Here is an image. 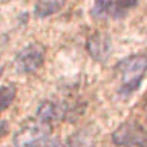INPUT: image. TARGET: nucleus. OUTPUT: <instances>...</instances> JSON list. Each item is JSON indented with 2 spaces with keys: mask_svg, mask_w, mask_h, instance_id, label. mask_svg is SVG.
<instances>
[{
  "mask_svg": "<svg viewBox=\"0 0 147 147\" xmlns=\"http://www.w3.org/2000/svg\"><path fill=\"white\" fill-rule=\"evenodd\" d=\"M146 72H147L146 54H133L119 60L115 66V74L119 77V87H118L119 96L127 98L135 90L140 89Z\"/></svg>",
  "mask_w": 147,
  "mask_h": 147,
  "instance_id": "f257e3e1",
  "label": "nucleus"
},
{
  "mask_svg": "<svg viewBox=\"0 0 147 147\" xmlns=\"http://www.w3.org/2000/svg\"><path fill=\"white\" fill-rule=\"evenodd\" d=\"M112 142L123 147H146L147 146V130L140 123L129 121L123 123L113 130Z\"/></svg>",
  "mask_w": 147,
  "mask_h": 147,
  "instance_id": "f03ea898",
  "label": "nucleus"
},
{
  "mask_svg": "<svg viewBox=\"0 0 147 147\" xmlns=\"http://www.w3.org/2000/svg\"><path fill=\"white\" fill-rule=\"evenodd\" d=\"M45 61V48L40 43H29L16 55L14 66L18 74H32Z\"/></svg>",
  "mask_w": 147,
  "mask_h": 147,
  "instance_id": "7ed1b4c3",
  "label": "nucleus"
},
{
  "mask_svg": "<svg viewBox=\"0 0 147 147\" xmlns=\"http://www.w3.org/2000/svg\"><path fill=\"white\" fill-rule=\"evenodd\" d=\"M86 49L95 61L104 63L112 54V40L103 32H95L86 41Z\"/></svg>",
  "mask_w": 147,
  "mask_h": 147,
  "instance_id": "20e7f679",
  "label": "nucleus"
},
{
  "mask_svg": "<svg viewBox=\"0 0 147 147\" xmlns=\"http://www.w3.org/2000/svg\"><path fill=\"white\" fill-rule=\"evenodd\" d=\"M66 0H37L34 5V16L37 18H46L57 14L64 6Z\"/></svg>",
  "mask_w": 147,
  "mask_h": 147,
  "instance_id": "39448f33",
  "label": "nucleus"
},
{
  "mask_svg": "<svg viewBox=\"0 0 147 147\" xmlns=\"http://www.w3.org/2000/svg\"><path fill=\"white\" fill-rule=\"evenodd\" d=\"M95 141V133L90 132V127L81 129L75 133H72V136L69 138L67 146L69 147H92Z\"/></svg>",
  "mask_w": 147,
  "mask_h": 147,
  "instance_id": "423d86ee",
  "label": "nucleus"
},
{
  "mask_svg": "<svg viewBox=\"0 0 147 147\" xmlns=\"http://www.w3.org/2000/svg\"><path fill=\"white\" fill-rule=\"evenodd\" d=\"M92 17L94 18H107L115 14V0H95L92 6Z\"/></svg>",
  "mask_w": 147,
  "mask_h": 147,
  "instance_id": "0eeeda50",
  "label": "nucleus"
},
{
  "mask_svg": "<svg viewBox=\"0 0 147 147\" xmlns=\"http://www.w3.org/2000/svg\"><path fill=\"white\" fill-rule=\"evenodd\" d=\"M16 95H17L16 86H11V84L0 86V113H3L14 103Z\"/></svg>",
  "mask_w": 147,
  "mask_h": 147,
  "instance_id": "6e6552de",
  "label": "nucleus"
},
{
  "mask_svg": "<svg viewBox=\"0 0 147 147\" xmlns=\"http://www.w3.org/2000/svg\"><path fill=\"white\" fill-rule=\"evenodd\" d=\"M138 0H115V14L113 17H121L126 11L136 6Z\"/></svg>",
  "mask_w": 147,
  "mask_h": 147,
  "instance_id": "1a4fd4ad",
  "label": "nucleus"
},
{
  "mask_svg": "<svg viewBox=\"0 0 147 147\" xmlns=\"http://www.w3.org/2000/svg\"><path fill=\"white\" fill-rule=\"evenodd\" d=\"M6 132H8V121H0V138L6 135Z\"/></svg>",
  "mask_w": 147,
  "mask_h": 147,
  "instance_id": "9d476101",
  "label": "nucleus"
},
{
  "mask_svg": "<svg viewBox=\"0 0 147 147\" xmlns=\"http://www.w3.org/2000/svg\"><path fill=\"white\" fill-rule=\"evenodd\" d=\"M2 74H3V69H0V77H2Z\"/></svg>",
  "mask_w": 147,
  "mask_h": 147,
  "instance_id": "9b49d317",
  "label": "nucleus"
}]
</instances>
